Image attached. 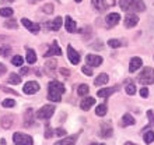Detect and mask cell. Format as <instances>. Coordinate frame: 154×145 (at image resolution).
<instances>
[{
	"instance_id": "43",
	"label": "cell",
	"mask_w": 154,
	"mask_h": 145,
	"mask_svg": "<svg viewBox=\"0 0 154 145\" xmlns=\"http://www.w3.org/2000/svg\"><path fill=\"white\" fill-rule=\"evenodd\" d=\"M140 95H142V98H147L149 96V89H147L146 87H143V88L140 89Z\"/></svg>"
},
{
	"instance_id": "36",
	"label": "cell",
	"mask_w": 154,
	"mask_h": 145,
	"mask_svg": "<svg viewBox=\"0 0 154 145\" xmlns=\"http://www.w3.org/2000/svg\"><path fill=\"white\" fill-rule=\"evenodd\" d=\"M23 61H24V60H23V57H21V56H14L11 59V63H13V64H14V66H18V67H23Z\"/></svg>"
},
{
	"instance_id": "28",
	"label": "cell",
	"mask_w": 154,
	"mask_h": 145,
	"mask_svg": "<svg viewBox=\"0 0 154 145\" xmlns=\"http://www.w3.org/2000/svg\"><path fill=\"white\" fill-rule=\"evenodd\" d=\"M108 45L109 48H121V46H125V40H121V39H109L108 40Z\"/></svg>"
},
{
	"instance_id": "41",
	"label": "cell",
	"mask_w": 154,
	"mask_h": 145,
	"mask_svg": "<svg viewBox=\"0 0 154 145\" xmlns=\"http://www.w3.org/2000/svg\"><path fill=\"white\" fill-rule=\"evenodd\" d=\"M53 135H55V130H52V129H46V131H45V137L46 138H52Z\"/></svg>"
},
{
	"instance_id": "16",
	"label": "cell",
	"mask_w": 154,
	"mask_h": 145,
	"mask_svg": "<svg viewBox=\"0 0 154 145\" xmlns=\"http://www.w3.org/2000/svg\"><path fill=\"white\" fill-rule=\"evenodd\" d=\"M14 124V117L13 116H4L2 117V120H0V126L3 127L4 130H10Z\"/></svg>"
},
{
	"instance_id": "33",
	"label": "cell",
	"mask_w": 154,
	"mask_h": 145,
	"mask_svg": "<svg viewBox=\"0 0 154 145\" xmlns=\"http://www.w3.org/2000/svg\"><path fill=\"white\" fill-rule=\"evenodd\" d=\"M4 27L8 29H17L18 28V24H17L16 20H7V21H4Z\"/></svg>"
},
{
	"instance_id": "51",
	"label": "cell",
	"mask_w": 154,
	"mask_h": 145,
	"mask_svg": "<svg viewBox=\"0 0 154 145\" xmlns=\"http://www.w3.org/2000/svg\"><path fill=\"white\" fill-rule=\"evenodd\" d=\"M0 144H2V145H6V141H4V140H2V141H0Z\"/></svg>"
},
{
	"instance_id": "45",
	"label": "cell",
	"mask_w": 154,
	"mask_h": 145,
	"mask_svg": "<svg viewBox=\"0 0 154 145\" xmlns=\"http://www.w3.org/2000/svg\"><path fill=\"white\" fill-rule=\"evenodd\" d=\"M81 71L84 72L85 75H93V70H91V69H88L87 66H85V67H83V69H81Z\"/></svg>"
},
{
	"instance_id": "40",
	"label": "cell",
	"mask_w": 154,
	"mask_h": 145,
	"mask_svg": "<svg viewBox=\"0 0 154 145\" xmlns=\"http://www.w3.org/2000/svg\"><path fill=\"white\" fill-rule=\"evenodd\" d=\"M0 89L2 91H4V92H7V93H13V95H18V93L14 91V89H10V88H7V87H3V85H0Z\"/></svg>"
},
{
	"instance_id": "35",
	"label": "cell",
	"mask_w": 154,
	"mask_h": 145,
	"mask_svg": "<svg viewBox=\"0 0 154 145\" xmlns=\"http://www.w3.org/2000/svg\"><path fill=\"white\" fill-rule=\"evenodd\" d=\"M2 106H3V108H14V106H16V102L13 101L11 98H7V99H4V101L2 102Z\"/></svg>"
},
{
	"instance_id": "42",
	"label": "cell",
	"mask_w": 154,
	"mask_h": 145,
	"mask_svg": "<svg viewBox=\"0 0 154 145\" xmlns=\"http://www.w3.org/2000/svg\"><path fill=\"white\" fill-rule=\"evenodd\" d=\"M55 135H57V137H63V135H66V130H63V129H55Z\"/></svg>"
},
{
	"instance_id": "21",
	"label": "cell",
	"mask_w": 154,
	"mask_h": 145,
	"mask_svg": "<svg viewBox=\"0 0 154 145\" xmlns=\"http://www.w3.org/2000/svg\"><path fill=\"white\" fill-rule=\"evenodd\" d=\"M62 21H63V18H62V17H56L53 21H49V22H48L49 29H52V31H57V29L62 27V24H63Z\"/></svg>"
},
{
	"instance_id": "23",
	"label": "cell",
	"mask_w": 154,
	"mask_h": 145,
	"mask_svg": "<svg viewBox=\"0 0 154 145\" xmlns=\"http://www.w3.org/2000/svg\"><path fill=\"white\" fill-rule=\"evenodd\" d=\"M21 80H23V78H21L20 74L10 72V75H8V78H7V82L11 85H18V84H21Z\"/></svg>"
},
{
	"instance_id": "47",
	"label": "cell",
	"mask_w": 154,
	"mask_h": 145,
	"mask_svg": "<svg viewBox=\"0 0 154 145\" xmlns=\"http://www.w3.org/2000/svg\"><path fill=\"white\" fill-rule=\"evenodd\" d=\"M4 72H6V66H4L3 63H0V75L4 74Z\"/></svg>"
},
{
	"instance_id": "14",
	"label": "cell",
	"mask_w": 154,
	"mask_h": 145,
	"mask_svg": "<svg viewBox=\"0 0 154 145\" xmlns=\"http://www.w3.org/2000/svg\"><path fill=\"white\" fill-rule=\"evenodd\" d=\"M119 21H121V16H119L118 13H111V14H108L105 18L106 27H115Z\"/></svg>"
},
{
	"instance_id": "20",
	"label": "cell",
	"mask_w": 154,
	"mask_h": 145,
	"mask_svg": "<svg viewBox=\"0 0 154 145\" xmlns=\"http://www.w3.org/2000/svg\"><path fill=\"white\" fill-rule=\"evenodd\" d=\"M93 7L95 8L97 11L102 13L108 8V4L105 3V0H93Z\"/></svg>"
},
{
	"instance_id": "27",
	"label": "cell",
	"mask_w": 154,
	"mask_h": 145,
	"mask_svg": "<svg viewBox=\"0 0 154 145\" xmlns=\"http://www.w3.org/2000/svg\"><path fill=\"white\" fill-rule=\"evenodd\" d=\"M27 61H28V64H34L35 61H37V55H35V50L32 49H27Z\"/></svg>"
},
{
	"instance_id": "34",
	"label": "cell",
	"mask_w": 154,
	"mask_h": 145,
	"mask_svg": "<svg viewBox=\"0 0 154 145\" xmlns=\"http://www.w3.org/2000/svg\"><path fill=\"white\" fill-rule=\"evenodd\" d=\"M13 13H14V10H13V8H10V7L0 8V16H2V17H11Z\"/></svg>"
},
{
	"instance_id": "22",
	"label": "cell",
	"mask_w": 154,
	"mask_h": 145,
	"mask_svg": "<svg viewBox=\"0 0 154 145\" xmlns=\"http://www.w3.org/2000/svg\"><path fill=\"white\" fill-rule=\"evenodd\" d=\"M65 25H66V29H67V32H70V34L76 32V22L73 21V18H72V17H69V16L66 17Z\"/></svg>"
},
{
	"instance_id": "25",
	"label": "cell",
	"mask_w": 154,
	"mask_h": 145,
	"mask_svg": "<svg viewBox=\"0 0 154 145\" xmlns=\"http://www.w3.org/2000/svg\"><path fill=\"white\" fill-rule=\"evenodd\" d=\"M95 103V99L94 98H84L83 101H81V103H80V106H81V109L83 110H88L91 106Z\"/></svg>"
},
{
	"instance_id": "11",
	"label": "cell",
	"mask_w": 154,
	"mask_h": 145,
	"mask_svg": "<svg viewBox=\"0 0 154 145\" xmlns=\"http://www.w3.org/2000/svg\"><path fill=\"white\" fill-rule=\"evenodd\" d=\"M139 22V17L136 16V14H133V13H129L128 16L125 17V27L126 28H133V27H136Z\"/></svg>"
},
{
	"instance_id": "4",
	"label": "cell",
	"mask_w": 154,
	"mask_h": 145,
	"mask_svg": "<svg viewBox=\"0 0 154 145\" xmlns=\"http://www.w3.org/2000/svg\"><path fill=\"white\" fill-rule=\"evenodd\" d=\"M13 141H14L16 145H34L32 137H29L28 134H23V133L13 134Z\"/></svg>"
},
{
	"instance_id": "26",
	"label": "cell",
	"mask_w": 154,
	"mask_h": 145,
	"mask_svg": "<svg viewBox=\"0 0 154 145\" xmlns=\"http://www.w3.org/2000/svg\"><path fill=\"white\" fill-rule=\"evenodd\" d=\"M109 81V77H108V74H105V72H102V74H100V75L95 78V81H94V84L97 85V87H100V85H104L106 84Z\"/></svg>"
},
{
	"instance_id": "12",
	"label": "cell",
	"mask_w": 154,
	"mask_h": 145,
	"mask_svg": "<svg viewBox=\"0 0 154 145\" xmlns=\"http://www.w3.org/2000/svg\"><path fill=\"white\" fill-rule=\"evenodd\" d=\"M85 61L90 67H98L102 63V57L97 56V55H87L85 56Z\"/></svg>"
},
{
	"instance_id": "17",
	"label": "cell",
	"mask_w": 154,
	"mask_h": 145,
	"mask_svg": "<svg viewBox=\"0 0 154 145\" xmlns=\"http://www.w3.org/2000/svg\"><path fill=\"white\" fill-rule=\"evenodd\" d=\"M34 123V110L32 109H27L24 113V126L29 127Z\"/></svg>"
},
{
	"instance_id": "44",
	"label": "cell",
	"mask_w": 154,
	"mask_h": 145,
	"mask_svg": "<svg viewBox=\"0 0 154 145\" xmlns=\"http://www.w3.org/2000/svg\"><path fill=\"white\" fill-rule=\"evenodd\" d=\"M102 48H104V46H102V42H101V40H97V42L93 45V49H97V50H101Z\"/></svg>"
},
{
	"instance_id": "15",
	"label": "cell",
	"mask_w": 154,
	"mask_h": 145,
	"mask_svg": "<svg viewBox=\"0 0 154 145\" xmlns=\"http://www.w3.org/2000/svg\"><path fill=\"white\" fill-rule=\"evenodd\" d=\"M143 64V61L140 57H132L130 59V66H129V71L130 72H134V71H137L140 67H142Z\"/></svg>"
},
{
	"instance_id": "5",
	"label": "cell",
	"mask_w": 154,
	"mask_h": 145,
	"mask_svg": "<svg viewBox=\"0 0 154 145\" xmlns=\"http://www.w3.org/2000/svg\"><path fill=\"white\" fill-rule=\"evenodd\" d=\"M55 113V106L53 105H44L42 108L37 112V117L41 119V120H48L53 116Z\"/></svg>"
},
{
	"instance_id": "32",
	"label": "cell",
	"mask_w": 154,
	"mask_h": 145,
	"mask_svg": "<svg viewBox=\"0 0 154 145\" xmlns=\"http://www.w3.org/2000/svg\"><path fill=\"white\" fill-rule=\"evenodd\" d=\"M143 140H144L146 144H151V142L154 141V133L153 131H147V133H144L143 134Z\"/></svg>"
},
{
	"instance_id": "54",
	"label": "cell",
	"mask_w": 154,
	"mask_h": 145,
	"mask_svg": "<svg viewBox=\"0 0 154 145\" xmlns=\"http://www.w3.org/2000/svg\"><path fill=\"white\" fill-rule=\"evenodd\" d=\"M29 1H31V3H37L38 0H29Z\"/></svg>"
},
{
	"instance_id": "48",
	"label": "cell",
	"mask_w": 154,
	"mask_h": 145,
	"mask_svg": "<svg viewBox=\"0 0 154 145\" xmlns=\"http://www.w3.org/2000/svg\"><path fill=\"white\" fill-rule=\"evenodd\" d=\"M13 1H16V0H0V3H3V4H6V3H13Z\"/></svg>"
},
{
	"instance_id": "38",
	"label": "cell",
	"mask_w": 154,
	"mask_h": 145,
	"mask_svg": "<svg viewBox=\"0 0 154 145\" xmlns=\"http://www.w3.org/2000/svg\"><path fill=\"white\" fill-rule=\"evenodd\" d=\"M42 11L46 13V14H52L53 13V6L52 4H45L44 7H42Z\"/></svg>"
},
{
	"instance_id": "31",
	"label": "cell",
	"mask_w": 154,
	"mask_h": 145,
	"mask_svg": "<svg viewBox=\"0 0 154 145\" xmlns=\"http://www.w3.org/2000/svg\"><path fill=\"white\" fill-rule=\"evenodd\" d=\"M106 112H108V108H106L105 103H102V105H100L97 109H95V114H97V116H100V117L105 116Z\"/></svg>"
},
{
	"instance_id": "6",
	"label": "cell",
	"mask_w": 154,
	"mask_h": 145,
	"mask_svg": "<svg viewBox=\"0 0 154 145\" xmlns=\"http://www.w3.org/2000/svg\"><path fill=\"white\" fill-rule=\"evenodd\" d=\"M112 133H114V130H112V126H111L109 121L101 123V126H100V135H101L102 138L112 137Z\"/></svg>"
},
{
	"instance_id": "55",
	"label": "cell",
	"mask_w": 154,
	"mask_h": 145,
	"mask_svg": "<svg viewBox=\"0 0 154 145\" xmlns=\"http://www.w3.org/2000/svg\"><path fill=\"white\" fill-rule=\"evenodd\" d=\"M74 1H76V3H80V1H81V0H74Z\"/></svg>"
},
{
	"instance_id": "3",
	"label": "cell",
	"mask_w": 154,
	"mask_h": 145,
	"mask_svg": "<svg viewBox=\"0 0 154 145\" xmlns=\"http://www.w3.org/2000/svg\"><path fill=\"white\" fill-rule=\"evenodd\" d=\"M137 81L140 82V84H143V85L153 84L154 82V69H151V67H144L143 71L140 72Z\"/></svg>"
},
{
	"instance_id": "2",
	"label": "cell",
	"mask_w": 154,
	"mask_h": 145,
	"mask_svg": "<svg viewBox=\"0 0 154 145\" xmlns=\"http://www.w3.org/2000/svg\"><path fill=\"white\" fill-rule=\"evenodd\" d=\"M119 6L123 11H144L146 4L143 0H121Z\"/></svg>"
},
{
	"instance_id": "37",
	"label": "cell",
	"mask_w": 154,
	"mask_h": 145,
	"mask_svg": "<svg viewBox=\"0 0 154 145\" xmlns=\"http://www.w3.org/2000/svg\"><path fill=\"white\" fill-rule=\"evenodd\" d=\"M126 93H128V95H134V93H136V87H134V84L126 85Z\"/></svg>"
},
{
	"instance_id": "10",
	"label": "cell",
	"mask_w": 154,
	"mask_h": 145,
	"mask_svg": "<svg viewBox=\"0 0 154 145\" xmlns=\"http://www.w3.org/2000/svg\"><path fill=\"white\" fill-rule=\"evenodd\" d=\"M55 55H56V56H60L62 55V50H60V48H59V45H57L56 40H55L52 45H49V49L44 53V56L49 57V56H55Z\"/></svg>"
},
{
	"instance_id": "1",
	"label": "cell",
	"mask_w": 154,
	"mask_h": 145,
	"mask_svg": "<svg viewBox=\"0 0 154 145\" xmlns=\"http://www.w3.org/2000/svg\"><path fill=\"white\" fill-rule=\"evenodd\" d=\"M66 92L65 89V85L62 84L60 81H56L53 80L49 82L48 85V99L49 101L55 102V103H57V102L62 101V95Z\"/></svg>"
},
{
	"instance_id": "18",
	"label": "cell",
	"mask_w": 154,
	"mask_h": 145,
	"mask_svg": "<svg viewBox=\"0 0 154 145\" xmlns=\"http://www.w3.org/2000/svg\"><path fill=\"white\" fill-rule=\"evenodd\" d=\"M77 138H79V134H73V135H70V137H66L65 140H62V141L56 142L55 145H76Z\"/></svg>"
},
{
	"instance_id": "13",
	"label": "cell",
	"mask_w": 154,
	"mask_h": 145,
	"mask_svg": "<svg viewBox=\"0 0 154 145\" xmlns=\"http://www.w3.org/2000/svg\"><path fill=\"white\" fill-rule=\"evenodd\" d=\"M56 66H57V61L55 60V59H51V60H48L46 63H45L44 66V71L48 74V75L52 77L53 74H55V70H56Z\"/></svg>"
},
{
	"instance_id": "29",
	"label": "cell",
	"mask_w": 154,
	"mask_h": 145,
	"mask_svg": "<svg viewBox=\"0 0 154 145\" xmlns=\"http://www.w3.org/2000/svg\"><path fill=\"white\" fill-rule=\"evenodd\" d=\"M10 53H11V46L10 45H2L0 46V56L7 57L10 56Z\"/></svg>"
},
{
	"instance_id": "24",
	"label": "cell",
	"mask_w": 154,
	"mask_h": 145,
	"mask_svg": "<svg viewBox=\"0 0 154 145\" xmlns=\"http://www.w3.org/2000/svg\"><path fill=\"white\" fill-rule=\"evenodd\" d=\"M116 91V87H112V88H104V89H98L97 95L100 98H108L109 95H112V93Z\"/></svg>"
},
{
	"instance_id": "52",
	"label": "cell",
	"mask_w": 154,
	"mask_h": 145,
	"mask_svg": "<svg viewBox=\"0 0 154 145\" xmlns=\"http://www.w3.org/2000/svg\"><path fill=\"white\" fill-rule=\"evenodd\" d=\"M7 38H4V36H0V40H6Z\"/></svg>"
},
{
	"instance_id": "39",
	"label": "cell",
	"mask_w": 154,
	"mask_h": 145,
	"mask_svg": "<svg viewBox=\"0 0 154 145\" xmlns=\"http://www.w3.org/2000/svg\"><path fill=\"white\" fill-rule=\"evenodd\" d=\"M147 117H149L150 126H154V112L153 110H147Z\"/></svg>"
},
{
	"instance_id": "19",
	"label": "cell",
	"mask_w": 154,
	"mask_h": 145,
	"mask_svg": "<svg viewBox=\"0 0 154 145\" xmlns=\"http://www.w3.org/2000/svg\"><path fill=\"white\" fill-rule=\"evenodd\" d=\"M136 121H134L133 116L130 114V113H126V114H123V117H122L121 120V126L122 127H128V126H133Z\"/></svg>"
},
{
	"instance_id": "7",
	"label": "cell",
	"mask_w": 154,
	"mask_h": 145,
	"mask_svg": "<svg viewBox=\"0 0 154 145\" xmlns=\"http://www.w3.org/2000/svg\"><path fill=\"white\" fill-rule=\"evenodd\" d=\"M23 91H24V93H27V95H34V93H37L38 91H39V84H38L37 81H28V82L24 85Z\"/></svg>"
},
{
	"instance_id": "53",
	"label": "cell",
	"mask_w": 154,
	"mask_h": 145,
	"mask_svg": "<svg viewBox=\"0 0 154 145\" xmlns=\"http://www.w3.org/2000/svg\"><path fill=\"white\" fill-rule=\"evenodd\" d=\"M90 145H104V144H97V142H93V144H90Z\"/></svg>"
},
{
	"instance_id": "50",
	"label": "cell",
	"mask_w": 154,
	"mask_h": 145,
	"mask_svg": "<svg viewBox=\"0 0 154 145\" xmlns=\"http://www.w3.org/2000/svg\"><path fill=\"white\" fill-rule=\"evenodd\" d=\"M125 145H137V144H133V142H130V141H128V142H125Z\"/></svg>"
},
{
	"instance_id": "46",
	"label": "cell",
	"mask_w": 154,
	"mask_h": 145,
	"mask_svg": "<svg viewBox=\"0 0 154 145\" xmlns=\"http://www.w3.org/2000/svg\"><path fill=\"white\" fill-rule=\"evenodd\" d=\"M28 71H29L28 67H21V70H20V75H25V74H27Z\"/></svg>"
},
{
	"instance_id": "9",
	"label": "cell",
	"mask_w": 154,
	"mask_h": 145,
	"mask_svg": "<svg viewBox=\"0 0 154 145\" xmlns=\"http://www.w3.org/2000/svg\"><path fill=\"white\" fill-rule=\"evenodd\" d=\"M67 57H69V60L72 64H79V63H80V55H79V52L74 50L72 45L67 46Z\"/></svg>"
},
{
	"instance_id": "49",
	"label": "cell",
	"mask_w": 154,
	"mask_h": 145,
	"mask_svg": "<svg viewBox=\"0 0 154 145\" xmlns=\"http://www.w3.org/2000/svg\"><path fill=\"white\" fill-rule=\"evenodd\" d=\"M62 74H63V75H69L70 72L67 71V70H62Z\"/></svg>"
},
{
	"instance_id": "30",
	"label": "cell",
	"mask_w": 154,
	"mask_h": 145,
	"mask_svg": "<svg viewBox=\"0 0 154 145\" xmlns=\"http://www.w3.org/2000/svg\"><path fill=\"white\" fill-rule=\"evenodd\" d=\"M90 92V88L87 84H81L79 85V88H77V95H80V96H84L87 93Z\"/></svg>"
},
{
	"instance_id": "8",
	"label": "cell",
	"mask_w": 154,
	"mask_h": 145,
	"mask_svg": "<svg viewBox=\"0 0 154 145\" xmlns=\"http://www.w3.org/2000/svg\"><path fill=\"white\" fill-rule=\"evenodd\" d=\"M21 24L24 25L25 28L32 34H38L39 32V29H41V27L37 24V22H32V21H29L28 18H21Z\"/></svg>"
}]
</instances>
